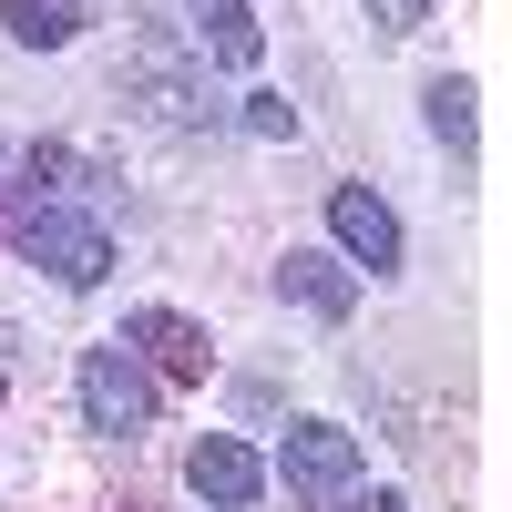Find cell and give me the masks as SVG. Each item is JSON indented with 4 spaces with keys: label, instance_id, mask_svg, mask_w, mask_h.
I'll list each match as a JSON object with an SVG mask.
<instances>
[{
    "label": "cell",
    "instance_id": "obj_8",
    "mask_svg": "<svg viewBox=\"0 0 512 512\" xmlns=\"http://www.w3.org/2000/svg\"><path fill=\"white\" fill-rule=\"evenodd\" d=\"M195 31H205V52H216L226 72H256V62H267V31H256L246 0H195Z\"/></svg>",
    "mask_w": 512,
    "mask_h": 512
},
{
    "label": "cell",
    "instance_id": "obj_12",
    "mask_svg": "<svg viewBox=\"0 0 512 512\" xmlns=\"http://www.w3.org/2000/svg\"><path fill=\"white\" fill-rule=\"evenodd\" d=\"M246 134H267V144H277V134H297V103H277V93H246Z\"/></svg>",
    "mask_w": 512,
    "mask_h": 512
},
{
    "label": "cell",
    "instance_id": "obj_9",
    "mask_svg": "<svg viewBox=\"0 0 512 512\" xmlns=\"http://www.w3.org/2000/svg\"><path fill=\"white\" fill-rule=\"evenodd\" d=\"M0 31H11L21 52H62L82 31V0H0Z\"/></svg>",
    "mask_w": 512,
    "mask_h": 512
},
{
    "label": "cell",
    "instance_id": "obj_11",
    "mask_svg": "<svg viewBox=\"0 0 512 512\" xmlns=\"http://www.w3.org/2000/svg\"><path fill=\"white\" fill-rule=\"evenodd\" d=\"M369 21L390 41H410V31H431V0H369Z\"/></svg>",
    "mask_w": 512,
    "mask_h": 512
},
{
    "label": "cell",
    "instance_id": "obj_13",
    "mask_svg": "<svg viewBox=\"0 0 512 512\" xmlns=\"http://www.w3.org/2000/svg\"><path fill=\"white\" fill-rule=\"evenodd\" d=\"M349 512H410V502H400V492H369V502L349 492Z\"/></svg>",
    "mask_w": 512,
    "mask_h": 512
},
{
    "label": "cell",
    "instance_id": "obj_6",
    "mask_svg": "<svg viewBox=\"0 0 512 512\" xmlns=\"http://www.w3.org/2000/svg\"><path fill=\"white\" fill-rule=\"evenodd\" d=\"M123 349H144L164 379H205V359H216L185 308H134V318H123Z\"/></svg>",
    "mask_w": 512,
    "mask_h": 512
},
{
    "label": "cell",
    "instance_id": "obj_2",
    "mask_svg": "<svg viewBox=\"0 0 512 512\" xmlns=\"http://www.w3.org/2000/svg\"><path fill=\"white\" fill-rule=\"evenodd\" d=\"M277 482H287L297 502H349V492H359V431H338V420H287Z\"/></svg>",
    "mask_w": 512,
    "mask_h": 512
},
{
    "label": "cell",
    "instance_id": "obj_7",
    "mask_svg": "<svg viewBox=\"0 0 512 512\" xmlns=\"http://www.w3.org/2000/svg\"><path fill=\"white\" fill-rule=\"evenodd\" d=\"M185 482L216 502V512H246L256 492H267V461H256L246 441H226V431H205V441H195V461H185Z\"/></svg>",
    "mask_w": 512,
    "mask_h": 512
},
{
    "label": "cell",
    "instance_id": "obj_3",
    "mask_svg": "<svg viewBox=\"0 0 512 512\" xmlns=\"http://www.w3.org/2000/svg\"><path fill=\"white\" fill-rule=\"evenodd\" d=\"M82 420H93V431H113V441H134L144 420H154V379H144V359L123 349V338L82 349Z\"/></svg>",
    "mask_w": 512,
    "mask_h": 512
},
{
    "label": "cell",
    "instance_id": "obj_4",
    "mask_svg": "<svg viewBox=\"0 0 512 512\" xmlns=\"http://www.w3.org/2000/svg\"><path fill=\"white\" fill-rule=\"evenodd\" d=\"M328 236H338V256H349V267H369V277L400 267V216H390L369 185H328Z\"/></svg>",
    "mask_w": 512,
    "mask_h": 512
},
{
    "label": "cell",
    "instance_id": "obj_10",
    "mask_svg": "<svg viewBox=\"0 0 512 512\" xmlns=\"http://www.w3.org/2000/svg\"><path fill=\"white\" fill-rule=\"evenodd\" d=\"M420 113H431L441 144H472V82H461V72H441L431 93H420Z\"/></svg>",
    "mask_w": 512,
    "mask_h": 512
},
{
    "label": "cell",
    "instance_id": "obj_1",
    "mask_svg": "<svg viewBox=\"0 0 512 512\" xmlns=\"http://www.w3.org/2000/svg\"><path fill=\"white\" fill-rule=\"evenodd\" d=\"M11 236H21L31 267H52V287H103L113 277V236L93 216H72V205H31Z\"/></svg>",
    "mask_w": 512,
    "mask_h": 512
},
{
    "label": "cell",
    "instance_id": "obj_5",
    "mask_svg": "<svg viewBox=\"0 0 512 512\" xmlns=\"http://www.w3.org/2000/svg\"><path fill=\"white\" fill-rule=\"evenodd\" d=\"M277 297H287V308H308L318 328H338V318L359 308V277L338 267V256H318V246H287V256H277Z\"/></svg>",
    "mask_w": 512,
    "mask_h": 512
}]
</instances>
